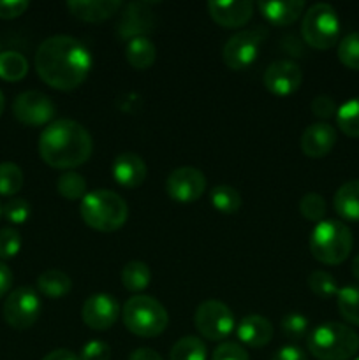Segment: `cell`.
Segmentation results:
<instances>
[{
	"label": "cell",
	"mask_w": 359,
	"mask_h": 360,
	"mask_svg": "<svg viewBox=\"0 0 359 360\" xmlns=\"http://www.w3.org/2000/svg\"><path fill=\"white\" fill-rule=\"evenodd\" d=\"M92 53L73 35H51L35 51V70L48 86L60 91L80 88L90 74Z\"/></svg>",
	"instance_id": "1"
},
{
	"label": "cell",
	"mask_w": 359,
	"mask_h": 360,
	"mask_svg": "<svg viewBox=\"0 0 359 360\" xmlns=\"http://www.w3.org/2000/svg\"><path fill=\"white\" fill-rule=\"evenodd\" d=\"M94 151L90 132L74 120H55L39 137V155L53 169L83 165Z\"/></svg>",
	"instance_id": "2"
},
{
	"label": "cell",
	"mask_w": 359,
	"mask_h": 360,
	"mask_svg": "<svg viewBox=\"0 0 359 360\" xmlns=\"http://www.w3.org/2000/svg\"><path fill=\"white\" fill-rule=\"evenodd\" d=\"M81 220L97 232H115L125 225L129 207L123 197L113 190L99 188L88 192L80 204Z\"/></svg>",
	"instance_id": "3"
},
{
	"label": "cell",
	"mask_w": 359,
	"mask_h": 360,
	"mask_svg": "<svg viewBox=\"0 0 359 360\" xmlns=\"http://www.w3.org/2000/svg\"><path fill=\"white\" fill-rule=\"evenodd\" d=\"M306 347L317 360H348L358 354L359 336L345 323L324 322L310 330Z\"/></svg>",
	"instance_id": "4"
},
{
	"label": "cell",
	"mask_w": 359,
	"mask_h": 360,
	"mask_svg": "<svg viewBox=\"0 0 359 360\" xmlns=\"http://www.w3.org/2000/svg\"><path fill=\"white\" fill-rule=\"evenodd\" d=\"M352 232L344 221L322 220L310 234V252L313 259L326 266L345 262L352 252Z\"/></svg>",
	"instance_id": "5"
},
{
	"label": "cell",
	"mask_w": 359,
	"mask_h": 360,
	"mask_svg": "<svg viewBox=\"0 0 359 360\" xmlns=\"http://www.w3.org/2000/svg\"><path fill=\"white\" fill-rule=\"evenodd\" d=\"M123 326L137 338H157L168 329L169 315L151 295H132L123 304Z\"/></svg>",
	"instance_id": "6"
},
{
	"label": "cell",
	"mask_w": 359,
	"mask_h": 360,
	"mask_svg": "<svg viewBox=\"0 0 359 360\" xmlns=\"http://www.w3.org/2000/svg\"><path fill=\"white\" fill-rule=\"evenodd\" d=\"M303 41L315 49H331L340 39V18L333 6L326 2L313 4L303 13Z\"/></svg>",
	"instance_id": "7"
},
{
	"label": "cell",
	"mask_w": 359,
	"mask_h": 360,
	"mask_svg": "<svg viewBox=\"0 0 359 360\" xmlns=\"http://www.w3.org/2000/svg\"><path fill=\"white\" fill-rule=\"evenodd\" d=\"M194 323L196 329L204 340L208 341H222L231 336L236 330V320L227 304L217 299H208L197 306L194 313Z\"/></svg>",
	"instance_id": "8"
},
{
	"label": "cell",
	"mask_w": 359,
	"mask_h": 360,
	"mask_svg": "<svg viewBox=\"0 0 359 360\" xmlns=\"http://www.w3.org/2000/svg\"><path fill=\"white\" fill-rule=\"evenodd\" d=\"M267 35L270 34L264 27L236 32L222 48V60L231 70L248 69L259 56Z\"/></svg>",
	"instance_id": "9"
},
{
	"label": "cell",
	"mask_w": 359,
	"mask_h": 360,
	"mask_svg": "<svg viewBox=\"0 0 359 360\" xmlns=\"http://www.w3.org/2000/svg\"><path fill=\"white\" fill-rule=\"evenodd\" d=\"M4 320L16 330L30 329L41 315V299L30 287H20L6 297L2 309Z\"/></svg>",
	"instance_id": "10"
},
{
	"label": "cell",
	"mask_w": 359,
	"mask_h": 360,
	"mask_svg": "<svg viewBox=\"0 0 359 360\" xmlns=\"http://www.w3.org/2000/svg\"><path fill=\"white\" fill-rule=\"evenodd\" d=\"M204 192H206V176L192 165L172 169L165 179V193L175 202H196Z\"/></svg>",
	"instance_id": "11"
},
{
	"label": "cell",
	"mask_w": 359,
	"mask_h": 360,
	"mask_svg": "<svg viewBox=\"0 0 359 360\" xmlns=\"http://www.w3.org/2000/svg\"><path fill=\"white\" fill-rule=\"evenodd\" d=\"M55 111L56 108L51 98L37 90L23 91L13 104V112L18 122L28 127H48L53 122Z\"/></svg>",
	"instance_id": "12"
},
{
	"label": "cell",
	"mask_w": 359,
	"mask_h": 360,
	"mask_svg": "<svg viewBox=\"0 0 359 360\" xmlns=\"http://www.w3.org/2000/svg\"><path fill=\"white\" fill-rule=\"evenodd\" d=\"M263 83L270 94L277 97H289L301 86L303 70L292 60H275L264 70Z\"/></svg>",
	"instance_id": "13"
},
{
	"label": "cell",
	"mask_w": 359,
	"mask_h": 360,
	"mask_svg": "<svg viewBox=\"0 0 359 360\" xmlns=\"http://www.w3.org/2000/svg\"><path fill=\"white\" fill-rule=\"evenodd\" d=\"M122 308L111 294H92L81 308V319L92 330H108L118 320Z\"/></svg>",
	"instance_id": "14"
},
{
	"label": "cell",
	"mask_w": 359,
	"mask_h": 360,
	"mask_svg": "<svg viewBox=\"0 0 359 360\" xmlns=\"http://www.w3.org/2000/svg\"><path fill=\"white\" fill-rule=\"evenodd\" d=\"M211 20L224 28H239L245 27L253 16V4L248 0H211L206 4Z\"/></svg>",
	"instance_id": "15"
},
{
	"label": "cell",
	"mask_w": 359,
	"mask_h": 360,
	"mask_svg": "<svg viewBox=\"0 0 359 360\" xmlns=\"http://www.w3.org/2000/svg\"><path fill=\"white\" fill-rule=\"evenodd\" d=\"M146 164L143 158L132 151L116 155L113 160L111 174L113 179L123 188H137L146 179Z\"/></svg>",
	"instance_id": "16"
},
{
	"label": "cell",
	"mask_w": 359,
	"mask_h": 360,
	"mask_svg": "<svg viewBox=\"0 0 359 360\" xmlns=\"http://www.w3.org/2000/svg\"><path fill=\"white\" fill-rule=\"evenodd\" d=\"M336 144V130L326 122H317L306 127L301 136V151L308 158H322Z\"/></svg>",
	"instance_id": "17"
},
{
	"label": "cell",
	"mask_w": 359,
	"mask_h": 360,
	"mask_svg": "<svg viewBox=\"0 0 359 360\" xmlns=\"http://www.w3.org/2000/svg\"><path fill=\"white\" fill-rule=\"evenodd\" d=\"M275 327L266 316L260 315H246L239 320L236 326V336L239 343L246 345L250 348H263L273 340Z\"/></svg>",
	"instance_id": "18"
},
{
	"label": "cell",
	"mask_w": 359,
	"mask_h": 360,
	"mask_svg": "<svg viewBox=\"0 0 359 360\" xmlns=\"http://www.w3.org/2000/svg\"><path fill=\"white\" fill-rule=\"evenodd\" d=\"M150 4L148 2H134L127 4L125 14H122L120 21V37L132 39L139 35L148 34L153 30V16H151Z\"/></svg>",
	"instance_id": "19"
},
{
	"label": "cell",
	"mask_w": 359,
	"mask_h": 360,
	"mask_svg": "<svg viewBox=\"0 0 359 360\" xmlns=\"http://www.w3.org/2000/svg\"><path fill=\"white\" fill-rule=\"evenodd\" d=\"M122 7L123 4L120 0H70L67 2V9L73 13V16L87 23H101V21L109 20Z\"/></svg>",
	"instance_id": "20"
},
{
	"label": "cell",
	"mask_w": 359,
	"mask_h": 360,
	"mask_svg": "<svg viewBox=\"0 0 359 360\" xmlns=\"http://www.w3.org/2000/svg\"><path fill=\"white\" fill-rule=\"evenodd\" d=\"M306 4L303 0H260L257 4L259 13L271 25L287 27L292 25L305 11Z\"/></svg>",
	"instance_id": "21"
},
{
	"label": "cell",
	"mask_w": 359,
	"mask_h": 360,
	"mask_svg": "<svg viewBox=\"0 0 359 360\" xmlns=\"http://www.w3.org/2000/svg\"><path fill=\"white\" fill-rule=\"evenodd\" d=\"M125 58L134 69L146 70L150 69L157 58V48L146 35L132 37L125 44Z\"/></svg>",
	"instance_id": "22"
},
{
	"label": "cell",
	"mask_w": 359,
	"mask_h": 360,
	"mask_svg": "<svg viewBox=\"0 0 359 360\" xmlns=\"http://www.w3.org/2000/svg\"><path fill=\"white\" fill-rule=\"evenodd\" d=\"M333 204L344 220L359 221V179L344 183L334 193Z\"/></svg>",
	"instance_id": "23"
},
{
	"label": "cell",
	"mask_w": 359,
	"mask_h": 360,
	"mask_svg": "<svg viewBox=\"0 0 359 360\" xmlns=\"http://www.w3.org/2000/svg\"><path fill=\"white\" fill-rule=\"evenodd\" d=\"M37 288L42 295L49 299H62L73 288L69 274L60 269H46L39 274Z\"/></svg>",
	"instance_id": "24"
},
{
	"label": "cell",
	"mask_w": 359,
	"mask_h": 360,
	"mask_svg": "<svg viewBox=\"0 0 359 360\" xmlns=\"http://www.w3.org/2000/svg\"><path fill=\"white\" fill-rule=\"evenodd\" d=\"M120 280H122V285L127 290L132 292V294H141L150 285L151 271L141 260H130L123 266L122 273H120Z\"/></svg>",
	"instance_id": "25"
},
{
	"label": "cell",
	"mask_w": 359,
	"mask_h": 360,
	"mask_svg": "<svg viewBox=\"0 0 359 360\" xmlns=\"http://www.w3.org/2000/svg\"><path fill=\"white\" fill-rule=\"evenodd\" d=\"M210 202L218 213L234 214L241 207V195L231 185H215L210 192Z\"/></svg>",
	"instance_id": "26"
},
{
	"label": "cell",
	"mask_w": 359,
	"mask_h": 360,
	"mask_svg": "<svg viewBox=\"0 0 359 360\" xmlns=\"http://www.w3.org/2000/svg\"><path fill=\"white\" fill-rule=\"evenodd\" d=\"M208 350L203 340L194 336H185L172 345L169 352V360H206Z\"/></svg>",
	"instance_id": "27"
},
{
	"label": "cell",
	"mask_w": 359,
	"mask_h": 360,
	"mask_svg": "<svg viewBox=\"0 0 359 360\" xmlns=\"http://www.w3.org/2000/svg\"><path fill=\"white\" fill-rule=\"evenodd\" d=\"M28 72V62L21 53L2 51L0 53V79L21 81Z\"/></svg>",
	"instance_id": "28"
},
{
	"label": "cell",
	"mask_w": 359,
	"mask_h": 360,
	"mask_svg": "<svg viewBox=\"0 0 359 360\" xmlns=\"http://www.w3.org/2000/svg\"><path fill=\"white\" fill-rule=\"evenodd\" d=\"M336 306L345 322L359 327V287H341L336 294Z\"/></svg>",
	"instance_id": "29"
},
{
	"label": "cell",
	"mask_w": 359,
	"mask_h": 360,
	"mask_svg": "<svg viewBox=\"0 0 359 360\" xmlns=\"http://www.w3.org/2000/svg\"><path fill=\"white\" fill-rule=\"evenodd\" d=\"M336 125L345 136L359 137V97L351 98L338 108Z\"/></svg>",
	"instance_id": "30"
},
{
	"label": "cell",
	"mask_w": 359,
	"mask_h": 360,
	"mask_svg": "<svg viewBox=\"0 0 359 360\" xmlns=\"http://www.w3.org/2000/svg\"><path fill=\"white\" fill-rule=\"evenodd\" d=\"M56 190L67 200L83 199L87 195V179L76 171H65L56 181Z\"/></svg>",
	"instance_id": "31"
},
{
	"label": "cell",
	"mask_w": 359,
	"mask_h": 360,
	"mask_svg": "<svg viewBox=\"0 0 359 360\" xmlns=\"http://www.w3.org/2000/svg\"><path fill=\"white\" fill-rule=\"evenodd\" d=\"M23 171L20 165L13 162H2L0 164V195L13 197L23 186Z\"/></svg>",
	"instance_id": "32"
},
{
	"label": "cell",
	"mask_w": 359,
	"mask_h": 360,
	"mask_svg": "<svg viewBox=\"0 0 359 360\" xmlns=\"http://www.w3.org/2000/svg\"><path fill=\"white\" fill-rule=\"evenodd\" d=\"M308 287L317 297H322V299L334 297V295L338 294V290H340L333 274L322 269H317L310 274Z\"/></svg>",
	"instance_id": "33"
},
{
	"label": "cell",
	"mask_w": 359,
	"mask_h": 360,
	"mask_svg": "<svg viewBox=\"0 0 359 360\" xmlns=\"http://www.w3.org/2000/svg\"><path fill=\"white\" fill-rule=\"evenodd\" d=\"M338 60L347 69L359 70V32H352L338 41Z\"/></svg>",
	"instance_id": "34"
},
{
	"label": "cell",
	"mask_w": 359,
	"mask_h": 360,
	"mask_svg": "<svg viewBox=\"0 0 359 360\" xmlns=\"http://www.w3.org/2000/svg\"><path fill=\"white\" fill-rule=\"evenodd\" d=\"M280 329L289 340L299 341L308 338L310 322L305 315H301V313H287V315L282 319Z\"/></svg>",
	"instance_id": "35"
},
{
	"label": "cell",
	"mask_w": 359,
	"mask_h": 360,
	"mask_svg": "<svg viewBox=\"0 0 359 360\" xmlns=\"http://www.w3.org/2000/svg\"><path fill=\"white\" fill-rule=\"evenodd\" d=\"M299 211H301L303 218L319 224L326 217V200H324V197L320 193H305L301 202H299Z\"/></svg>",
	"instance_id": "36"
},
{
	"label": "cell",
	"mask_w": 359,
	"mask_h": 360,
	"mask_svg": "<svg viewBox=\"0 0 359 360\" xmlns=\"http://www.w3.org/2000/svg\"><path fill=\"white\" fill-rule=\"evenodd\" d=\"M30 204L21 197H11L2 207V217L13 225H23L30 218Z\"/></svg>",
	"instance_id": "37"
},
{
	"label": "cell",
	"mask_w": 359,
	"mask_h": 360,
	"mask_svg": "<svg viewBox=\"0 0 359 360\" xmlns=\"http://www.w3.org/2000/svg\"><path fill=\"white\" fill-rule=\"evenodd\" d=\"M21 250V236L16 229H0V259H14Z\"/></svg>",
	"instance_id": "38"
},
{
	"label": "cell",
	"mask_w": 359,
	"mask_h": 360,
	"mask_svg": "<svg viewBox=\"0 0 359 360\" xmlns=\"http://www.w3.org/2000/svg\"><path fill=\"white\" fill-rule=\"evenodd\" d=\"M211 360H250L245 348L239 343L224 341L211 354Z\"/></svg>",
	"instance_id": "39"
},
{
	"label": "cell",
	"mask_w": 359,
	"mask_h": 360,
	"mask_svg": "<svg viewBox=\"0 0 359 360\" xmlns=\"http://www.w3.org/2000/svg\"><path fill=\"white\" fill-rule=\"evenodd\" d=\"M111 359V347L101 340H92L81 348L80 360H109Z\"/></svg>",
	"instance_id": "40"
},
{
	"label": "cell",
	"mask_w": 359,
	"mask_h": 360,
	"mask_svg": "<svg viewBox=\"0 0 359 360\" xmlns=\"http://www.w3.org/2000/svg\"><path fill=\"white\" fill-rule=\"evenodd\" d=\"M312 112L320 120H329L333 116H336V104H334L333 98L329 95H317L315 98L312 101Z\"/></svg>",
	"instance_id": "41"
},
{
	"label": "cell",
	"mask_w": 359,
	"mask_h": 360,
	"mask_svg": "<svg viewBox=\"0 0 359 360\" xmlns=\"http://www.w3.org/2000/svg\"><path fill=\"white\" fill-rule=\"evenodd\" d=\"M30 4L27 0H0V18L2 20H14L21 16L28 9Z\"/></svg>",
	"instance_id": "42"
},
{
	"label": "cell",
	"mask_w": 359,
	"mask_h": 360,
	"mask_svg": "<svg viewBox=\"0 0 359 360\" xmlns=\"http://www.w3.org/2000/svg\"><path fill=\"white\" fill-rule=\"evenodd\" d=\"M271 360H308V357L303 348L296 347V345H285L280 350L275 352Z\"/></svg>",
	"instance_id": "43"
},
{
	"label": "cell",
	"mask_w": 359,
	"mask_h": 360,
	"mask_svg": "<svg viewBox=\"0 0 359 360\" xmlns=\"http://www.w3.org/2000/svg\"><path fill=\"white\" fill-rule=\"evenodd\" d=\"M11 285H13V273H11L9 267L0 260V299L4 295H7V292L11 290Z\"/></svg>",
	"instance_id": "44"
},
{
	"label": "cell",
	"mask_w": 359,
	"mask_h": 360,
	"mask_svg": "<svg viewBox=\"0 0 359 360\" xmlns=\"http://www.w3.org/2000/svg\"><path fill=\"white\" fill-rule=\"evenodd\" d=\"M129 360H164L151 348H137L129 355Z\"/></svg>",
	"instance_id": "45"
},
{
	"label": "cell",
	"mask_w": 359,
	"mask_h": 360,
	"mask_svg": "<svg viewBox=\"0 0 359 360\" xmlns=\"http://www.w3.org/2000/svg\"><path fill=\"white\" fill-rule=\"evenodd\" d=\"M42 360H80V355H76L70 350H65V348H58V350L49 352Z\"/></svg>",
	"instance_id": "46"
},
{
	"label": "cell",
	"mask_w": 359,
	"mask_h": 360,
	"mask_svg": "<svg viewBox=\"0 0 359 360\" xmlns=\"http://www.w3.org/2000/svg\"><path fill=\"white\" fill-rule=\"evenodd\" d=\"M352 274L359 281V255H355V259L352 260Z\"/></svg>",
	"instance_id": "47"
},
{
	"label": "cell",
	"mask_w": 359,
	"mask_h": 360,
	"mask_svg": "<svg viewBox=\"0 0 359 360\" xmlns=\"http://www.w3.org/2000/svg\"><path fill=\"white\" fill-rule=\"evenodd\" d=\"M4 108H6V98H4V94H2V90H0V116H2V112H4Z\"/></svg>",
	"instance_id": "48"
},
{
	"label": "cell",
	"mask_w": 359,
	"mask_h": 360,
	"mask_svg": "<svg viewBox=\"0 0 359 360\" xmlns=\"http://www.w3.org/2000/svg\"><path fill=\"white\" fill-rule=\"evenodd\" d=\"M2 207L4 206H2V204H0V218H2Z\"/></svg>",
	"instance_id": "49"
},
{
	"label": "cell",
	"mask_w": 359,
	"mask_h": 360,
	"mask_svg": "<svg viewBox=\"0 0 359 360\" xmlns=\"http://www.w3.org/2000/svg\"><path fill=\"white\" fill-rule=\"evenodd\" d=\"M354 360H359V357H355V359H354Z\"/></svg>",
	"instance_id": "50"
}]
</instances>
